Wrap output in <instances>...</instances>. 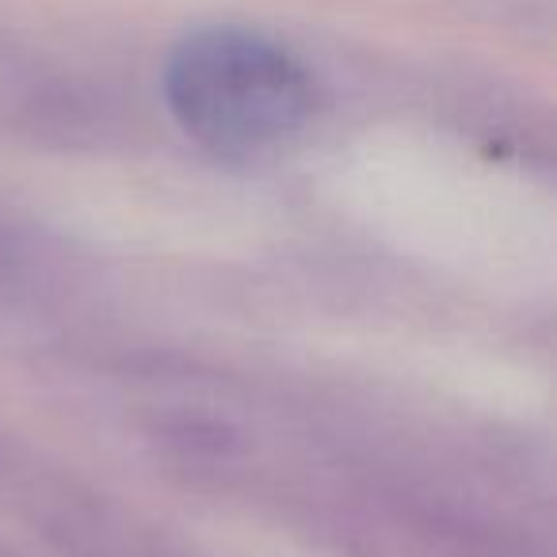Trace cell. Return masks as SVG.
<instances>
[{
	"label": "cell",
	"mask_w": 557,
	"mask_h": 557,
	"mask_svg": "<svg viewBox=\"0 0 557 557\" xmlns=\"http://www.w3.org/2000/svg\"><path fill=\"white\" fill-rule=\"evenodd\" d=\"M164 100L180 131L233 161L287 146L318 111V81L283 42L245 27H202L164 65Z\"/></svg>",
	"instance_id": "cell-1"
}]
</instances>
